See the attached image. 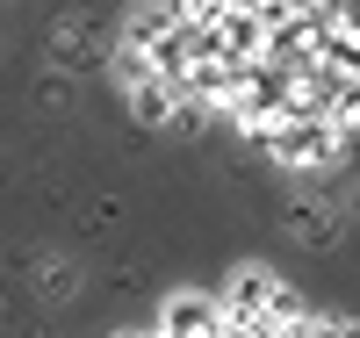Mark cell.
<instances>
[{
	"label": "cell",
	"mask_w": 360,
	"mask_h": 338,
	"mask_svg": "<svg viewBox=\"0 0 360 338\" xmlns=\"http://www.w3.org/2000/svg\"><path fill=\"white\" fill-rule=\"evenodd\" d=\"M115 79H123V86H144V79H152V65H144V51H115Z\"/></svg>",
	"instance_id": "cell-7"
},
{
	"label": "cell",
	"mask_w": 360,
	"mask_h": 338,
	"mask_svg": "<svg viewBox=\"0 0 360 338\" xmlns=\"http://www.w3.org/2000/svg\"><path fill=\"white\" fill-rule=\"evenodd\" d=\"M288 72H274V65H259V58H252V65L245 72H238V86H231V115H238V130H245V137H259L266 130V122H281L288 115Z\"/></svg>",
	"instance_id": "cell-1"
},
{
	"label": "cell",
	"mask_w": 360,
	"mask_h": 338,
	"mask_svg": "<svg viewBox=\"0 0 360 338\" xmlns=\"http://www.w3.org/2000/svg\"><path fill=\"white\" fill-rule=\"evenodd\" d=\"M303 338H353L346 317H303Z\"/></svg>",
	"instance_id": "cell-8"
},
{
	"label": "cell",
	"mask_w": 360,
	"mask_h": 338,
	"mask_svg": "<svg viewBox=\"0 0 360 338\" xmlns=\"http://www.w3.org/2000/svg\"><path fill=\"white\" fill-rule=\"evenodd\" d=\"M173 101H180V94H173L166 79H144V86H130V108H137V122H152V130L173 115Z\"/></svg>",
	"instance_id": "cell-6"
},
{
	"label": "cell",
	"mask_w": 360,
	"mask_h": 338,
	"mask_svg": "<svg viewBox=\"0 0 360 338\" xmlns=\"http://www.w3.org/2000/svg\"><path fill=\"white\" fill-rule=\"evenodd\" d=\"M159 338H224L217 295H173L159 310Z\"/></svg>",
	"instance_id": "cell-4"
},
{
	"label": "cell",
	"mask_w": 360,
	"mask_h": 338,
	"mask_svg": "<svg viewBox=\"0 0 360 338\" xmlns=\"http://www.w3.org/2000/svg\"><path fill=\"white\" fill-rule=\"evenodd\" d=\"M266 295H274V273H266V266H238V273H231V288L217 295V317H224V331H238V324H259V317H266Z\"/></svg>",
	"instance_id": "cell-3"
},
{
	"label": "cell",
	"mask_w": 360,
	"mask_h": 338,
	"mask_svg": "<svg viewBox=\"0 0 360 338\" xmlns=\"http://www.w3.org/2000/svg\"><path fill=\"white\" fill-rule=\"evenodd\" d=\"M123 338H137V331H123Z\"/></svg>",
	"instance_id": "cell-9"
},
{
	"label": "cell",
	"mask_w": 360,
	"mask_h": 338,
	"mask_svg": "<svg viewBox=\"0 0 360 338\" xmlns=\"http://www.w3.org/2000/svg\"><path fill=\"white\" fill-rule=\"evenodd\" d=\"M166 29H173V8H166V0H152V8H137V15H130L123 44H130V51H152V44L166 37Z\"/></svg>",
	"instance_id": "cell-5"
},
{
	"label": "cell",
	"mask_w": 360,
	"mask_h": 338,
	"mask_svg": "<svg viewBox=\"0 0 360 338\" xmlns=\"http://www.w3.org/2000/svg\"><path fill=\"white\" fill-rule=\"evenodd\" d=\"M259 144L274 151V166H332L339 159V137L324 130V122H295V115L288 122H266Z\"/></svg>",
	"instance_id": "cell-2"
}]
</instances>
